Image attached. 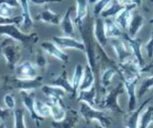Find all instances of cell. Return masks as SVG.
Here are the masks:
<instances>
[{
    "instance_id": "39",
    "label": "cell",
    "mask_w": 153,
    "mask_h": 128,
    "mask_svg": "<svg viewBox=\"0 0 153 128\" xmlns=\"http://www.w3.org/2000/svg\"><path fill=\"white\" fill-rule=\"evenodd\" d=\"M122 6L129 7L132 9H134L137 5L141 4V0H117Z\"/></svg>"
},
{
    "instance_id": "26",
    "label": "cell",
    "mask_w": 153,
    "mask_h": 128,
    "mask_svg": "<svg viewBox=\"0 0 153 128\" xmlns=\"http://www.w3.org/2000/svg\"><path fill=\"white\" fill-rule=\"evenodd\" d=\"M37 19L47 24L59 25L61 21V16L59 13L51 11V9H45L38 14Z\"/></svg>"
},
{
    "instance_id": "12",
    "label": "cell",
    "mask_w": 153,
    "mask_h": 128,
    "mask_svg": "<svg viewBox=\"0 0 153 128\" xmlns=\"http://www.w3.org/2000/svg\"><path fill=\"white\" fill-rule=\"evenodd\" d=\"M111 45L116 53L119 63L126 61L127 59L130 58V57H132V55H133L131 51L129 50H128L127 45L125 44L122 39H120V38H111Z\"/></svg>"
},
{
    "instance_id": "46",
    "label": "cell",
    "mask_w": 153,
    "mask_h": 128,
    "mask_svg": "<svg viewBox=\"0 0 153 128\" xmlns=\"http://www.w3.org/2000/svg\"><path fill=\"white\" fill-rule=\"evenodd\" d=\"M0 128H5V125L4 123H1L0 124Z\"/></svg>"
},
{
    "instance_id": "34",
    "label": "cell",
    "mask_w": 153,
    "mask_h": 128,
    "mask_svg": "<svg viewBox=\"0 0 153 128\" xmlns=\"http://www.w3.org/2000/svg\"><path fill=\"white\" fill-rule=\"evenodd\" d=\"M153 87V75L151 77H148L146 79H144L141 84V87L139 88L138 91V97L142 98L149 90H151Z\"/></svg>"
},
{
    "instance_id": "43",
    "label": "cell",
    "mask_w": 153,
    "mask_h": 128,
    "mask_svg": "<svg viewBox=\"0 0 153 128\" xmlns=\"http://www.w3.org/2000/svg\"><path fill=\"white\" fill-rule=\"evenodd\" d=\"M28 1L31 4H37V5L49 4V3H60V2H62V0H28Z\"/></svg>"
},
{
    "instance_id": "36",
    "label": "cell",
    "mask_w": 153,
    "mask_h": 128,
    "mask_svg": "<svg viewBox=\"0 0 153 128\" xmlns=\"http://www.w3.org/2000/svg\"><path fill=\"white\" fill-rule=\"evenodd\" d=\"M18 10L21 11V9L13 8L5 4H0V16L5 17V18H11V17L17 16L18 14H16V13Z\"/></svg>"
},
{
    "instance_id": "17",
    "label": "cell",
    "mask_w": 153,
    "mask_h": 128,
    "mask_svg": "<svg viewBox=\"0 0 153 128\" xmlns=\"http://www.w3.org/2000/svg\"><path fill=\"white\" fill-rule=\"evenodd\" d=\"M21 4V15L22 17V23L21 27H22L26 32L30 31L32 28L34 21L31 17L30 8H29V1L28 0H19Z\"/></svg>"
},
{
    "instance_id": "6",
    "label": "cell",
    "mask_w": 153,
    "mask_h": 128,
    "mask_svg": "<svg viewBox=\"0 0 153 128\" xmlns=\"http://www.w3.org/2000/svg\"><path fill=\"white\" fill-rule=\"evenodd\" d=\"M20 95L22 97V104L27 112L29 113L30 118L32 120L36 123V127H40L42 122L44 121V118L37 115L35 110V91H20Z\"/></svg>"
},
{
    "instance_id": "11",
    "label": "cell",
    "mask_w": 153,
    "mask_h": 128,
    "mask_svg": "<svg viewBox=\"0 0 153 128\" xmlns=\"http://www.w3.org/2000/svg\"><path fill=\"white\" fill-rule=\"evenodd\" d=\"M43 83V77L38 76L33 80H19L15 79L12 81V87L19 91H35L36 88L41 87Z\"/></svg>"
},
{
    "instance_id": "3",
    "label": "cell",
    "mask_w": 153,
    "mask_h": 128,
    "mask_svg": "<svg viewBox=\"0 0 153 128\" xmlns=\"http://www.w3.org/2000/svg\"><path fill=\"white\" fill-rule=\"evenodd\" d=\"M125 92V87L122 82L119 83L115 87H113L105 97L97 104V107H100L102 110H108L116 113H124L123 110L118 103V97Z\"/></svg>"
},
{
    "instance_id": "2",
    "label": "cell",
    "mask_w": 153,
    "mask_h": 128,
    "mask_svg": "<svg viewBox=\"0 0 153 128\" xmlns=\"http://www.w3.org/2000/svg\"><path fill=\"white\" fill-rule=\"evenodd\" d=\"M80 113L87 122L97 121L99 125L105 128L109 127L111 124V118L104 110L92 108L83 102H81Z\"/></svg>"
},
{
    "instance_id": "40",
    "label": "cell",
    "mask_w": 153,
    "mask_h": 128,
    "mask_svg": "<svg viewBox=\"0 0 153 128\" xmlns=\"http://www.w3.org/2000/svg\"><path fill=\"white\" fill-rule=\"evenodd\" d=\"M145 51H146L147 57L152 59L153 58V32L151 35V38L145 44Z\"/></svg>"
},
{
    "instance_id": "42",
    "label": "cell",
    "mask_w": 153,
    "mask_h": 128,
    "mask_svg": "<svg viewBox=\"0 0 153 128\" xmlns=\"http://www.w3.org/2000/svg\"><path fill=\"white\" fill-rule=\"evenodd\" d=\"M36 64L39 67V68H42V67H44L45 64H46V58L44 57V55L40 52L37 53L36 55Z\"/></svg>"
},
{
    "instance_id": "28",
    "label": "cell",
    "mask_w": 153,
    "mask_h": 128,
    "mask_svg": "<svg viewBox=\"0 0 153 128\" xmlns=\"http://www.w3.org/2000/svg\"><path fill=\"white\" fill-rule=\"evenodd\" d=\"M95 82V73L91 69V67L87 64L83 70V76L82 82L79 87V90H87L89 89Z\"/></svg>"
},
{
    "instance_id": "16",
    "label": "cell",
    "mask_w": 153,
    "mask_h": 128,
    "mask_svg": "<svg viewBox=\"0 0 153 128\" xmlns=\"http://www.w3.org/2000/svg\"><path fill=\"white\" fill-rule=\"evenodd\" d=\"M51 109V116L53 118L54 121H61L65 118L66 111L64 108V104L62 100L52 98L49 99V102L47 103Z\"/></svg>"
},
{
    "instance_id": "47",
    "label": "cell",
    "mask_w": 153,
    "mask_h": 128,
    "mask_svg": "<svg viewBox=\"0 0 153 128\" xmlns=\"http://www.w3.org/2000/svg\"><path fill=\"white\" fill-rule=\"evenodd\" d=\"M96 128H105V127H102L101 125H97V126H96Z\"/></svg>"
},
{
    "instance_id": "14",
    "label": "cell",
    "mask_w": 153,
    "mask_h": 128,
    "mask_svg": "<svg viewBox=\"0 0 153 128\" xmlns=\"http://www.w3.org/2000/svg\"><path fill=\"white\" fill-rule=\"evenodd\" d=\"M151 101V98H148L146 101H144L140 106L136 110H133L131 112H128L124 117V125L126 128H138V123H139V118L143 110V109L147 105V104Z\"/></svg>"
},
{
    "instance_id": "22",
    "label": "cell",
    "mask_w": 153,
    "mask_h": 128,
    "mask_svg": "<svg viewBox=\"0 0 153 128\" xmlns=\"http://www.w3.org/2000/svg\"><path fill=\"white\" fill-rule=\"evenodd\" d=\"M41 90L44 95L48 99H52V98H57V99H64L66 96V91L57 86L53 85H44L41 87Z\"/></svg>"
},
{
    "instance_id": "8",
    "label": "cell",
    "mask_w": 153,
    "mask_h": 128,
    "mask_svg": "<svg viewBox=\"0 0 153 128\" xmlns=\"http://www.w3.org/2000/svg\"><path fill=\"white\" fill-rule=\"evenodd\" d=\"M124 41H126L129 49L131 50L132 54L134 55L136 62L140 65L141 68L146 65L145 60L143 57L142 53V41L138 38H132L130 36H128V34H123L122 35Z\"/></svg>"
},
{
    "instance_id": "15",
    "label": "cell",
    "mask_w": 153,
    "mask_h": 128,
    "mask_svg": "<svg viewBox=\"0 0 153 128\" xmlns=\"http://www.w3.org/2000/svg\"><path fill=\"white\" fill-rule=\"evenodd\" d=\"M94 36L98 44L105 49L108 43V38L105 34V20L100 17H97L94 23Z\"/></svg>"
},
{
    "instance_id": "19",
    "label": "cell",
    "mask_w": 153,
    "mask_h": 128,
    "mask_svg": "<svg viewBox=\"0 0 153 128\" xmlns=\"http://www.w3.org/2000/svg\"><path fill=\"white\" fill-rule=\"evenodd\" d=\"M73 10H74L73 7H70V8H68L66 10V13L61 18L60 24H59L64 36H72V37H74V35H75L74 25V22H73V20H72V12H73Z\"/></svg>"
},
{
    "instance_id": "24",
    "label": "cell",
    "mask_w": 153,
    "mask_h": 128,
    "mask_svg": "<svg viewBox=\"0 0 153 128\" xmlns=\"http://www.w3.org/2000/svg\"><path fill=\"white\" fill-rule=\"evenodd\" d=\"M105 20V34L108 39L111 38H120L122 36V29L117 25V23L112 21L111 18H106Z\"/></svg>"
},
{
    "instance_id": "4",
    "label": "cell",
    "mask_w": 153,
    "mask_h": 128,
    "mask_svg": "<svg viewBox=\"0 0 153 128\" xmlns=\"http://www.w3.org/2000/svg\"><path fill=\"white\" fill-rule=\"evenodd\" d=\"M141 69L142 68L136 60H132L130 58L118 64V73H120L121 80L124 81H139L142 73Z\"/></svg>"
},
{
    "instance_id": "9",
    "label": "cell",
    "mask_w": 153,
    "mask_h": 128,
    "mask_svg": "<svg viewBox=\"0 0 153 128\" xmlns=\"http://www.w3.org/2000/svg\"><path fill=\"white\" fill-rule=\"evenodd\" d=\"M53 43H55L60 49H73L80 51H85V44L83 42L78 41L72 36H54Z\"/></svg>"
},
{
    "instance_id": "1",
    "label": "cell",
    "mask_w": 153,
    "mask_h": 128,
    "mask_svg": "<svg viewBox=\"0 0 153 128\" xmlns=\"http://www.w3.org/2000/svg\"><path fill=\"white\" fill-rule=\"evenodd\" d=\"M0 36H7L8 38L23 43L26 46L35 44L38 41V35L36 33L27 34L22 31L17 25L13 24L0 25Z\"/></svg>"
},
{
    "instance_id": "41",
    "label": "cell",
    "mask_w": 153,
    "mask_h": 128,
    "mask_svg": "<svg viewBox=\"0 0 153 128\" xmlns=\"http://www.w3.org/2000/svg\"><path fill=\"white\" fill-rule=\"evenodd\" d=\"M5 4L13 8L21 9V4H20L19 0H0V4Z\"/></svg>"
},
{
    "instance_id": "35",
    "label": "cell",
    "mask_w": 153,
    "mask_h": 128,
    "mask_svg": "<svg viewBox=\"0 0 153 128\" xmlns=\"http://www.w3.org/2000/svg\"><path fill=\"white\" fill-rule=\"evenodd\" d=\"M13 117H14V128H27L25 124L24 112L22 109L14 110Z\"/></svg>"
},
{
    "instance_id": "29",
    "label": "cell",
    "mask_w": 153,
    "mask_h": 128,
    "mask_svg": "<svg viewBox=\"0 0 153 128\" xmlns=\"http://www.w3.org/2000/svg\"><path fill=\"white\" fill-rule=\"evenodd\" d=\"M125 7L122 6L117 0H111L105 6V8L100 13L101 18L106 19V18H111L112 16H116Z\"/></svg>"
},
{
    "instance_id": "30",
    "label": "cell",
    "mask_w": 153,
    "mask_h": 128,
    "mask_svg": "<svg viewBox=\"0 0 153 128\" xmlns=\"http://www.w3.org/2000/svg\"><path fill=\"white\" fill-rule=\"evenodd\" d=\"M83 67L81 64H78L75 68H74V75H73V78H72V87L74 88V93L77 95L78 94V91H79V87L80 84L82 82V76H83Z\"/></svg>"
},
{
    "instance_id": "25",
    "label": "cell",
    "mask_w": 153,
    "mask_h": 128,
    "mask_svg": "<svg viewBox=\"0 0 153 128\" xmlns=\"http://www.w3.org/2000/svg\"><path fill=\"white\" fill-rule=\"evenodd\" d=\"M132 8L129 7H126L124 9H122L117 15H116V18H115V21H114L117 23V25L122 29V30H125V29H128V24L131 21L132 19Z\"/></svg>"
},
{
    "instance_id": "27",
    "label": "cell",
    "mask_w": 153,
    "mask_h": 128,
    "mask_svg": "<svg viewBox=\"0 0 153 128\" xmlns=\"http://www.w3.org/2000/svg\"><path fill=\"white\" fill-rule=\"evenodd\" d=\"M88 0H76L75 19L74 22L77 26H81L88 14Z\"/></svg>"
},
{
    "instance_id": "44",
    "label": "cell",
    "mask_w": 153,
    "mask_h": 128,
    "mask_svg": "<svg viewBox=\"0 0 153 128\" xmlns=\"http://www.w3.org/2000/svg\"><path fill=\"white\" fill-rule=\"evenodd\" d=\"M11 116V110L9 109H3L0 107V121H4L5 118Z\"/></svg>"
},
{
    "instance_id": "32",
    "label": "cell",
    "mask_w": 153,
    "mask_h": 128,
    "mask_svg": "<svg viewBox=\"0 0 153 128\" xmlns=\"http://www.w3.org/2000/svg\"><path fill=\"white\" fill-rule=\"evenodd\" d=\"M35 110L37 115L43 118H49L51 116V109H50L49 104L41 100H38V99L35 100Z\"/></svg>"
},
{
    "instance_id": "31",
    "label": "cell",
    "mask_w": 153,
    "mask_h": 128,
    "mask_svg": "<svg viewBox=\"0 0 153 128\" xmlns=\"http://www.w3.org/2000/svg\"><path fill=\"white\" fill-rule=\"evenodd\" d=\"M139 120L138 128H148L153 122V106L147 107Z\"/></svg>"
},
{
    "instance_id": "23",
    "label": "cell",
    "mask_w": 153,
    "mask_h": 128,
    "mask_svg": "<svg viewBox=\"0 0 153 128\" xmlns=\"http://www.w3.org/2000/svg\"><path fill=\"white\" fill-rule=\"evenodd\" d=\"M143 25H144V18L141 14L136 13L134 16H132L131 21L128 27V36L132 38H134L136 35L139 33V31L142 29Z\"/></svg>"
},
{
    "instance_id": "5",
    "label": "cell",
    "mask_w": 153,
    "mask_h": 128,
    "mask_svg": "<svg viewBox=\"0 0 153 128\" xmlns=\"http://www.w3.org/2000/svg\"><path fill=\"white\" fill-rule=\"evenodd\" d=\"M39 67L31 61H23L15 66V76L19 80H33L39 76Z\"/></svg>"
},
{
    "instance_id": "21",
    "label": "cell",
    "mask_w": 153,
    "mask_h": 128,
    "mask_svg": "<svg viewBox=\"0 0 153 128\" xmlns=\"http://www.w3.org/2000/svg\"><path fill=\"white\" fill-rule=\"evenodd\" d=\"M122 83L125 87V91L128 94V112H131L135 110L136 108V94H135V87L138 82V81H124L121 80Z\"/></svg>"
},
{
    "instance_id": "18",
    "label": "cell",
    "mask_w": 153,
    "mask_h": 128,
    "mask_svg": "<svg viewBox=\"0 0 153 128\" xmlns=\"http://www.w3.org/2000/svg\"><path fill=\"white\" fill-rule=\"evenodd\" d=\"M96 98H97V90L95 85H93L89 89L87 90H79L77 94L78 102H83L92 108L97 109V103Z\"/></svg>"
},
{
    "instance_id": "38",
    "label": "cell",
    "mask_w": 153,
    "mask_h": 128,
    "mask_svg": "<svg viewBox=\"0 0 153 128\" xmlns=\"http://www.w3.org/2000/svg\"><path fill=\"white\" fill-rule=\"evenodd\" d=\"M4 105L6 106L7 109L11 110H14L15 106H16V101H15V98H14L13 95L6 94L4 96Z\"/></svg>"
},
{
    "instance_id": "10",
    "label": "cell",
    "mask_w": 153,
    "mask_h": 128,
    "mask_svg": "<svg viewBox=\"0 0 153 128\" xmlns=\"http://www.w3.org/2000/svg\"><path fill=\"white\" fill-rule=\"evenodd\" d=\"M41 48L45 53L50 56L60 60L63 63H67L69 61V57L66 52L62 50L57 44L51 41H44L41 43Z\"/></svg>"
},
{
    "instance_id": "20",
    "label": "cell",
    "mask_w": 153,
    "mask_h": 128,
    "mask_svg": "<svg viewBox=\"0 0 153 128\" xmlns=\"http://www.w3.org/2000/svg\"><path fill=\"white\" fill-rule=\"evenodd\" d=\"M49 84L50 85L57 86V87H59L63 88L66 92L69 93L72 96H75L76 95V94L74 91V88L72 87L71 82L68 80V75H67V72H66V70H63L61 72V73L55 80L51 81Z\"/></svg>"
},
{
    "instance_id": "7",
    "label": "cell",
    "mask_w": 153,
    "mask_h": 128,
    "mask_svg": "<svg viewBox=\"0 0 153 128\" xmlns=\"http://www.w3.org/2000/svg\"><path fill=\"white\" fill-rule=\"evenodd\" d=\"M0 49L7 64L12 68L15 67L18 64V61L20 59L19 47L15 43H10L9 39H7L2 43Z\"/></svg>"
},
{
    "instance_id": "45",
    "label": "cell",
    "mask_w": 153,
    "mask_h": 128,
    "mask_svg": "<svg viewBox=\"0 0 153 128\" xmlns=\"http://www.w3.org/2000/svg\"><path fill=\"white\" fill-rule=\"evenodd\" d=\"M97 1H99V0H88V3L89 4H96Z\"/></svg>"
},
{
    "instance_id": "37",
    "label": "cell",
    "mask_w": 153,
    "mask_h": 128,
    "mask_svg": "<svg viewBox=\"0 0 153 128\" xmlns=\"http://www.w3.org/2000/svg\"><path fill=\"white\" fill-rule=\"evenodd\" d=\"M111 1V0H99V1H97L94 5V9H93L94 15L97 17L98 15H100L101 12L105 8V6L109 4Z\"/></svg>"
},
{
    "instance_id": "48",
    "label": "cell",
    "mask_w": 153,
    "mask_h": 128,
    "mask_svg": "<svg viewBox=\"0 0 153 128\" xmlns=\"http://www.w3.org/2000/svg\"><path fill=\"white\" fill-rule=\"evenodd\" d=\"M150 22H151L152 24H153V17H152V20H151V21H150Z\"/></svg>"
},
{
    "instance_id": "33",
    "label": "cell",
    "mask_w": 153,
    "mask_h": 128,
    "mask_svg": "<svg viewBox=\"0 0 153 128\" xmlns=\"http://www.w3.org/2000/svg\"><path fill=\"white\" fill-rule=\"evenodd\" d=\"M118 73V71L114 68L109 67L105 69L101 76V84L104 87H108L111 85V82L112 81V78L115 74Z\"/></svg>"
},
{
    "instance_id": "13",
    "label": "cell",
    "mask_w": 153,
    "mask_h": 128,
    "mask_svg": "<svg viewBox=\"0 0 153 128\" xmlns=\"http://www.w3.org/2000/svg\"><path fill=\"white\" fill-rule=\"evenodd\" d=\"M79 122V113L74 110H68L61 121L51 122L52 128H74Z\"/></svg>"
}]
</instances>
